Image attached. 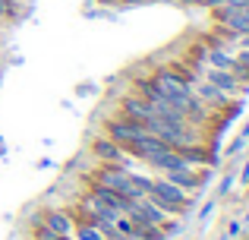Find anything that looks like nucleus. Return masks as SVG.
I'll return each instance as SVG.
<instances>
[{
	"instance_id": "nucleus-1",
	"label": "nucleus",
	"mask_w": 249,
	"mask_h": 240,
	"mask_svg": "<svg viewBox=\"0 0 249 240\" xmlns=\"http://www.w3.org/2000/svg\"><path fill=\"white\" fill-rule=\"evenodd\" d=\"M145 196L152 199L161 212H167V215H180V212L189 209V193L180 190V186H174L164 177H152V186H148Z\"/></svg>"
},
{
	"instance_id": "nucleus-2",
	"label": "nucleus",
	"mask_w": 249,
	"mask_h": 240,
	"mask_svg": "<svg viewBox=\"0 0 249 240\" xmlns=\"http://www.w3.org/2000/svg\"><path fill=\"white\" fill-rule=\"evenodd\" d=\"M89 152H91V158H95V165H120V167H133V155L126 152V148L120 146V142H114L110 136H95L91 139V146H89Z\"/></svg>"
},
{
	"instance_id": "nucleus-3",
	"label": "nucleus",
	"mask_w": 249,
	"mask_h": 240,
	"mask_svg": "<svg viewBox=\"0 0 249 240\" xmlns=\"http://www.w3.org/2000/svg\"><path fill=\"white\" fill-rule=\"evenodd\" d=\"M212 13V25L227 32H237V35H249V3L243 6H214Z\"/></svg>"
},
{
	"instance_id": "nucleus-4",
	"label": "nucleus",
	"mask_w": 249,
	"mask_h": 240,
	"mask_svg": "<svg viewBox=\"0 0 249 240\" xmlns=\"http://www.w3.org/2000/svg\"><path fill=\"white\" fill-rule=\"evenodd\" d=\"M120 114L126 120H133V123H139L142 129H152V123H155V117H158V114H155V108L148 105L145 98H139V95H123L120 98Z\"/></svg>"
},
{
	"instance_id": "nucleus-5",
	"label": "nucleus",
	"mask_w": 249,
	"mask_h": 240,
	"mask_svg": "<svg viewBox=\"0 0 249 240\" xmlns=\"http://www.w3.org/2000/svg\"><path fill=\"white\" fill-rule=\"evenodd\" d=\"M41 224L44 228H51L57 237H73V209H44L41 212Z\"/></svg>"
},
{
	"instance_id": "nucleus-6",
	"label": "nucleus",
	"mask_w": 249,
	"mask_h": 240,
	"mask_svg": "<svg viewBox=\"0 0 249 240\" xmlns=\"http://www.w3.org/2000/svg\"><path fill=\"white\" fill-rule=\"evenodd\" d=\"M139 133H142V127H139V123H133V120H126L123 114H117V117H107V120H104V136H110V139L120 142V146H126V142L136 139Z\"/></svg>"
},
{
	"instance_id": "nucleus-7",
	"label": "nucleus",
	"mask_w": 249,
	"mask_h": 240,
	"mask_svg": "<svg viewBox=\"0 0 249 240\" xmlns=\"http://www.w3.org/2000/svg\"><path fill=\"white\" fill-rule=\"evenodd\" d=\"M32 240H60V237H57L51 228H44V224H35V234H32Z\"/></svg>"
},
{
	"instance_id": "nucleus-8",
	"label": "nucleus",
	"mask_w": 249,
	"mask_h": 240,
	"mask_svg": "<svg viewBox=\"0 0 249 240\" xmlns=\"http://www.w3.org/2000/svg\"><path fill=\"white\" fill-rule=\"evenodd\" d=\"M249 177V161H246V167H243V180Z\"/></svg>"
},
{
	"instance_id": "nucleus-9",
	"label": "nucleus",
	"mask_w": 249,
	"mask_h": 240,
	"mask_svg": "<svg viewBox=\"0 0 249 240\" xmlns=\"http://www.w3.org/2000/svg\"><path fill=\"white\" fill-rule=\"evenodd\" d=\"M98 3H120V0H98Z\"/></svg>"
}]
</instances>
